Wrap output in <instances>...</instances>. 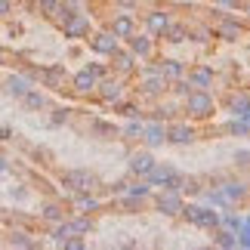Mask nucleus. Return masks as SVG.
Segmentation results:
<instances>
[{
    "mask_svg": "<svg viewBox=\"0 0 250 250\" xmlns=\"http://www.w3.org/2000/svg\"><path fill=\"white\" fill-rule=\"evenodd\" d=\"M59 6H62V0H37V9H41V16H46V19H53Z\"/></svg>",
    "mask_w": 250,
    "mask_h": 250,
    "instance_id": "c03bdc74",
    "label": "nucleus"
},
{
    "mask_svg": "<svg viewBox=\"0 0 250 250\" xmlns=\"http://www.w3.org/2000/svg\"><path fill=\"white\" fill-rule=\"evenodd\" d=\"M90 133H93V136H99V139H114L121 130L114 127V124L102 121V118H93V121H90Z\"/></svg>",
    "mask_w": 250,
    "mask_h": 250,
    "instance_id": "7c9ffc66",
    "label": "nucleus"
},
{
    "mask_svg": "<svg viewBox=\"0 0 250 250\" xmlns=\"http://www.w3.org/2000/svg\"><path fill=\"white\" fill-rule=\"evenodd\" d=\"M31 86H34V81L25 78V74H6V78H3V93L13 96V99H22Z\"/></svg>",
    "mask_w": 250,
    "mask_h": 250,
    "instance_id": "a211bd4d",
    "label": "nucleus"
},
{
    "mask_svg": "<svg viewBox=\"0 0 250 250\" xmlns=\"http://www.w3.org/2000/svg\"><path fill=\"white\" fill-rule=\"evenodd\" d=\"M9 198H13L16 204H25V201L31 198V191H28V186H13L9 188Z\"/></svg>",
    "mask_w": 250,
    "mask_h": 250,
    "instance_id": "49530a36",
    "label": "nucleus"
},
{
    "mask_svg": "<svg viewBox=\"0 0 250 250\" xmlns=\"http://www.w3.org/2000/svg\"><path fill=\"white\" fill-rule=\"evenodd\" d=\"M114 6L124 9V13H133V9L139 6V0H114Z\"/></svg>",
    "mask_w": 250,
    "mask_h": 250,
    "instance_id": "09e8293b",
    "label": "nucleus"
},
{
    "mask_svg": "<svg viewBox=\"0 0 250 250\" xmlns=\"http://www.w3.org/2000/svg\"><path fill=\"white\" fill-rule=\"evenodd\" d=\"M158 74L167 81H176V78H186V65H182L179 59H158Z\"/></svg>",
    "mask_w": 250,
    "mask_h": 250,
    "instance_id": "5701e85b",
    "label": "nucleus"
},
{
    "mask_svg": "<svg viewBox=\"0 0 250 250\" xmlns=\"http://www.w3.org/2000/svg\"><path fill=\"white\" fill-rule=\"evenodd\" d=\"M108 59H111V65H108L111 74H121V78H127V74L136 68V56H133L130 50H121V46L108 56Z\"/></svg>",
    "mask_w": 250,
    "mask_h": 250,
    "instance_id": "4468645a",
    "label": "nucleus"
},
{
    "mask_svg": "<svg viewBox=\"0 0 250 250\" xmlns=\"http://www.w3.org/2000/svg\"><path fill=\"white\" fill-rule=\"evenodd\" d=\"M0 139H3V142L13 139V130H9V127H0Z\"/></svg>",
    "mask_w": 250,
    "mask_h": 250,
    "instance_id": "603ef678",
    "label": "nucleus"
},
{
    "mask_svg": "<svg viewBox=\"0 0 250 250\" xmlns=\"http://www.w3.org/2000/svg\"><path fill=\"white\" fill-rule=\"evenodd\" d=\"M142 127H146V124H142L139 118H130V124L124 127V136L127 139H142Z\"/></svg>",
    "mask_w": 250,
    "mask_h": 250,
    "instance_id": "37998d69",
    "label": "nucleus"
},
{
    "mask_svg": "<svg viewBox=\"0 0 250 250\" xmlns=\"http://www.w3.org/2000/svg\"><path fill=\"white\" fill-rule=\"evenodd\" d=\"M226 108H229V114L232 118H241V121H247L250 124V93H229L226 96Z\"/></svg>",
    "mask_w": 250,
    "mask_h": 250,
    "instance_id": "9b49d317",
    "label": "nucleus"
},
{
    "mask_svg": "<svg viewBox=\"0 0 250 250\" xmlns=\"http://www.w3.org/2000/svg\"><path fill=\"white\" fill-rule=\"evenodd\" d=\"M188 28V41L195 37L198 43H210L213 41V28H207V25H186Z\"/></svg>",
    "mask_w": 250,
    "mask_h": 250,
    "instance_id": "e433bc0d",
    "label": "nucleus"
},
{
    "mask_svg": "<svg viewBox=\"0 0 250 250\" xmlns=\"http://www.w3.org/2000/svg\"><path fill=\"white\" fill-rule=\"evenodd\" d=\"M186 78H188V83L195 86V90H210V86H213V65H198V68H188Z\"/></svg>",
    "mask_w": 250,
    "mask_h": 250,
    "instance_id": "aec40b11",
    "label": "nucleus"
},
{
    "mask_svg": "<svg viewBox=\"0 0 250 250\" xmlns=\"http://www.w3.org/2000/svg\"><path fill=\"white\" fill-rule=\"evenodd\" d=\"M71 219V226H74V232L78 235H86L93 229V219H90V213H81V216H68Z\"/></svg>",
    "mask_w": 250,
    "mask_h": 250,
    "instance_id": "a19ab883",
    "label": "nucleus"
},
{
    "mask_svg": "<svg viewBox=\"0 0 250 250\" xmlns=\"http://www.w3.org/2000/svg\"><path fill=\"white\" fill-rule=\"evenodd\" d=\"M86 43H90V50H93L96 56H111L114 50H118V37H114L108 28H105V31H96Z\"/></svg>",
    "mask_w": 250,
    "mask_h": 250,
    "instance_id": "2eb2a0df",
    "label": "nucleus"
},
{
    "mask_svg": "<svg viewBox=\"0 0 250 250\" xmlns=\"http://www.w3.org/2000/svg\"><path fill=\"white\" fill-rule=\"evenodd\" d=\"M96 83H99V81H96L86 68H81V71L71 78V86H74V93H78V96H93V93H96Z\"/></svg>",
    "mask_w": 250,
    "mask_h": 250,
    "instance_id": "4be33fe9",
    "label": "nucleus"
},
{
    "mask_svg": "<svg viewBox=\"0 0 250 250\" xmlns=\"http://www.w3.org/2000/svg\"><path fill=\"white\" fill-rule=\"evenodd\" d=\"M124 93H127V83H124V78L118 74V78H102L99 83H96V96L105 102V105H114V102H121L124 99Z\"/></svg>",
    "mask_w": 250,
    "mask_h": 250,
    "instance_id": "39448f33",
    "label": "nucleus"
},
{
    "mask_svg": "<svg viewBox=\"0 0 250 250\" xmlns=\"http://www.w3.org/2000/svg\"><path fill=\"white\" fill-rule=\"evenodd\" d=\"M170 86H173V96H179V99H186V96L195 90V86L188 83V78H176V81H170Z\"/></svg>",
    "mask_w": 250,
    "mask_h": 250,
    "instance_id": "79ce46f5",
    "label": "nucleus"
},
{
    "mask_svg": "<svg viewBox=\"0 0 250 250\" xmlns=\"http://www.w3.org/2000/svg\"><path fill=\"white\" fill-rule=\"evenodd\" d=\"M161 41H167V43H173V46L186 43V41H188V28H186V22H170L167 31L161 34Z\"/></svg>",
    "mask_w": 250,
    "mask_h": 250,
    "instance_id": "393cba45",
    "label": "nucleus"
},
{
    "mask_svg": "<svg viewBox=\"0 0 250 250\" xmlns=\"http://www.w3.org/2000/svg\"><path fill=\"white\" fill-rule=\"evenodd\" d=\"M13 13V0H0V19Z\"/></svg>",
    "mask_w": 250,
    "mask_h": 250,
    "instance_id": "3c124183",
    "label": "nucleus"
},
{
    "mask_svg": "<svg viewBox=\"0 0 250 250\" xmlns=\"http://www.w3.org/2000/svg\"><path fill=\"white\" fill-rule=\"evenodd\" d=\"M127 50L136 56V59H151V56H155V41H151V34H136L133 31L127 37Z\"/></svg>",
    "mask_w": 250,
    "mask_h": 250,
    "instance_id": "f8f14e48",
    "label": "nucleus"
},
{
    "mask_svg": "<svg viewBox=\"0 0 250 250\" xmlns=\"http://www.w3.org/2000/svg\"><path fill=\"white\" fill-rule=\"evenodd\" d=\"M71 235H78V232H74V226H71V219H68V216H65L62 223H56V226H53V232H50V238H53V241L59 244V247L68 241Z\"/></svg>",
    "mask_w": 250,
    "mask_h": 250,
    "instance_id": "2f4dec72",
    "label": "nucleus"
},
{
    "mask_svg": "<svg viewBox=\"0 0 250 250\" xmlns=\"http://www.w3.org/2000/svg\"><path fill=\"white\" fill-rule=\"evenodd\" d=\"M167 25H170V13H167V9H151V13L146 16V28H148L151 37H161L167 31Z\"/></svg>",
    "mask_w": 250,
    "mask_h": 250,
    "instance_id": "412c9836",
    "label": "nucleus"
},
{
    "mask_svg": "<svg viewBox=\"0 0 250 250\" xmlns=\"http://www.w3.org/2000/svg\"><path fill=\"white\" fill-rule=\"evenodd\" d=\"M151 182L146 179V176H139L136 182H127V191H124V195H130V198H139V201H148L151 198Z\"/></svg>",
    "mask_w": 250,
    "mask_h": 250,
    "instance_id": "c85d7f7f",
    "label": "nucleus"
},
{
    "mask_svg": "<svg viewBox=\"0 0 250 250\" xmlns=\"http://www.w3.org/2000/svg\"><path fill=\"white\" fill-rule=\"evenodd\" d=\"M41 219L50 223V226L62 223V219H65V204H59V201H46V204L41 207Z\"/></svg>",
    "mask_w": 250,
    "mask_h": 250,
    "instance_id": "bb28decb",
    "label": "nucleus"
},
{
    "mask_svg": "<svg viewBox=\"0 0 250 250\" xmlns=\"http://www.w3.org/2000/svg\"><path fill=\"white\" fill-rule=\"evenodd\" d=\"M155 167V155L151 151H130V158H127V170H130V176L133 179H139V176H148V170Z\"/></svg>",
    "mask_w": 250,
    "mask_h": 250,
    "instance_id": "9d476101",
    "label": "nucleus"
},
{
    "mask_svg": "<svg viewBox=\"0 0 250 250\" xmlns=\"http://www.w3.org/2000/svg\"><path fill=\"white\" fill-rule=\"evenodd\" d=\"M114 111H118V114H124L127 121H130V118H139V114H142L136 102H124V99H121V102H114Z\"/></svg>",
    "mask_w": 250,
    "mask_h": 250,
    "instance_id": "ea45409f",
    "label": "nucleus"
},
{
    "mask_svg": "<svg viewBox=\"0 0 250 250\" xmlns=\"http://www.w3.org/2000/svg\"><path fill=\"white\" fill-rule=\"evenodd\" d=\"M59 182L71 191V195L74 191H99V179H96L90 170H65L59 176Z\"/></svg>",
    "mask_w": 250,
    "mask_h": 250,
    "instance_id": "20e7f679",
    "label": "nucleus"
},
{
    "mask_svg": "<svg viewBox=\"0 0 250 250\" xmlns=\"http://www.w3.org/2000/svg\"><path fill=\"white\" fill-rule=\"evenodd\" d=\"M62 34L68 37V41H81V37H90V16L78 13L74 19H68V22L62 25Z\"/></svg>",
    "mask_w": 250,
    "mask_h": 250,
    "instance_id": "f3484780",
    "label": "nucleus"
},
{
    "mask_svg": "<svg viewBox=\"0 0 250 250\" xmlns=\"http://www.w3.org/2000/svg\"><path fill=\"white\" fill-rule=\"evenodd\" d=\"M108 31L118 37V41H127V37L136 31V16H133V13H124V9H121V13H114L108 19Z\"/></svg>",
    "mask_w": 250,
    "mask_h": 250,
    "instance_id": "1a4fd4ad",
    "label": "nucleus"
},
{
    "mask_svg": "<svg viewBox=\"0 0 250 250\" xmlns=\"http://www.w3.org/2000/svg\"><path fill=\"white\" fill-rule=\"evenodd\" d=\"M22 105H25V108H31V111H41V108H46V105H50V99H46L41 90H34V86H31V90L22 96Z\"/></svg>",
    "mask_w": 250,
    "mask_h": 250,
    "instance_id": "473e14b6",
    "label": "nucleus"
},
{
    "mask_svg": "<svg viewBox=\"0 0 250 250\" xmlns=\"http://www.w3.org/2000/svg\"><path fill=\"white\" fill-rule=\"evenodd\" d=\"M244 34V25H241V19L238 16H223V19H216V25H213V37H219V41H226V43H235L238 37Z\"/></svg>",
    "mask_w": 250,
    "mask_h": 250,
    "instance_id": "0eeeda50",
    "label": "nucleus"
},
{
    "mask_svg": "<svg viewBox=\"0 0 250 250\" xmlns=\"http://www.w3.org/2000/svg\"><path fill=\"white\" fill-rule=\"evenodd\" d=\"M9 170H13V167H9V164H6V158H0V176H6V173H9Z\"/></svg>",
    "mask_w": 250,
    "mask_h": 250,
    "instance_id": "864d4df0",
    "label": "nucleus"
},
{
    "mask_svg": "<svg viewBox=\"0 0 250 250\" xmlns=\"http://www.w3.org/2000/svg\"><path fill=\"white\" fill-rule=\"evenodd\" d=\"M68 118H71V108H53L50 127H62V124H68Z\"/></svg>",
    "mask_w": 250,
    "mask_h": 250,
    "instance_id": "a18cd8bd",
    "label": "nucleus"
},
{
    "mask_svg": "<svg viewBox=\"0 0 250 250\" xmlns=\"http://www.w3.org/2000/svg\"><path fill=\"white\" fill-rule=\"evenodd\" d=\"M216 186L223 188V195L229 198V204H238V201H244V198L250 195L247 182H241V179H235V176H226V179H219Z\"/></svg>",
    "mask_w": 250,
    "mask_h": 250,
    "instance_id": "dca6fc26",
    "label": "nucleus"
},
{
    "mask_svg": "<svg viewBox=\"0 0 250 250\" xmlns=\"http://www.w3.org/2000/svg\"><path fill=\"white\" fill-rule=\"evenodd\" d=\"M219 9H241V0H213Z\"/></svg>",
    "mask_w": 250,
    "mask_h": 250,
    "instance_id": "8fccbe9b",
    "label": "nucleus"
},
{
    "mask_svg": "<svg viewBox=\"0 0 250 250\" xmlns=\"http://www.w3.org/2000/svg\"><path fill=\"white\" fill-rule=\"evenodd\" d=\"M167 90H170V81L167 78H161V74H142V81H139V93L142 96L158 99V96H164Z\"/></svg>",
    "mask_w": 250,
    "mask_h": 250,
    "instance_id": "ddd939ff",
    "label": "nucleus"
},
{
    "mask_svg": "<svg viewBox=\"0 0 250 250\" xmlns=\"http://www.w3.org/2000/svg\"><path fill=\"white\" fill-rule=\"evenodd\" d=\"M179 216L186 219V223L198 226V229H210V232L219 226V210L210 207V204H182Z\"/></svg>",
    "mask_w": 250,
    "mask_h": 250,
    "instance_id": "f03ea898",
    "label": "nucleus"
},
{
    "mask_svg": "<svg viewBox=\"0 0 250 250\" xmlns=\"http://www.w3.org/2000/svg\"><path fill=\"white\" fill-rule=\"evenodd\" d=\"M83 68H86V71H90V74H93V78H96V81H102V78H108V74H111V68H108V65H105V62H99V59H93V62H86V65H83Z\"/></svg>",
    "mask_w": 250,
    "mask_h": 250,
    "instance_id": "58836bf2",
    "label": "nucleus"
},
{
    "mask_svg": "<svg viewBox=\"0 0 250 250\" xmlns=\"http://www.w3.org/2000/svg\"><path fill=\"white\" fill-rule=\"evenodd\" d=\"M41 81L56 90V86H62V81H68V71H65V65H50V68H41Z\"/></svg>",
    "mask_w": 250,
    "mask_h": 250,
    "instance_id": "b1692460",
    "label": "nucleus"
},
{
    "mask_svg": "<svg viewBox=\"0 0 250 250\" xmlns=\"http://www.w3.org/2000/svg\"><path fill=\"white\" fill-rule=\"evenodd\" d=\"M142 142H146L148 148H161L167 142V127H164V121H151L142 127Z\"/></svg>",
    "mask_w": 250,
    "mask_h": 250,
    "instance_id": "6ab92c4d",
    "label": "nucleus"
},
{
    "mask_svg": "<svg viewBox=\"0 0 250 250\" xmlns=\"http://www.w3.org/2000/svg\"><path fill=\"white\" fill-rule=\"evenodd\" d=\"M182 114H188L191 121H210L216 114V99L210 90H191L186 99H182Z\"/></svg>",
    "mask_w": 250,
    "mask_h": 250,
    "instance_id": "f257e3e1",
    "label": "nucleus"
},
{
    "mask_svg": "<svg viewBox=\"0 0 250 250\" xmlns=\"http://www.w3.org/2000/svg\"><path fill=\"white\" fill-rule=\"evenodd\" d=\"M201 195H204V204L216 207V210H229V207H232V204H229V198L223 195V188H219V186H207V188H201Z\"/></svg>",
    "mask_w": 250,
    "mask_h": 250,
    "instance_id": "a878e982",
    "label": "nucleus"
},
{
    "mask_svg": "<svg viewBox=\"0 0 250 250\" xmlns=\"http://www.w3.org/2000/svg\"><path fill=\"white\" fill-rule=\"evenodd\" d=\"M219 133H226V136H241V139H247V136H250V124L241 121V118H229L223 127H219Z\"/></svg>",
    "mask_w": 250,
    "mask_h": 250,
    "instance_id": "c756f323",
    "label": "nucleus"
},
{
    "mask_svg": "<svg viewBox=\"0 0 250 250\" xmlns=\"http://www.w3.org/2000/svg\"><path fill=\"white\" fill-rule=\"evenodd\" d=\"M182 176H186V173H179L173 164H158L155 161V167L148 170V182H151V188H173V191H179V186H182Z\"/></svg>",
    "mask_w": 250,
    "mask_h": 250,
    "instance_id": "7ed1b4c3",
    "label": "nucleus"
},
{
    "mask_svg": "<svg viewBox=\"0 0 250 250\" xmlns=\"http://www.w3.org/2000/svg\"><path fill=\"white\" fill-rule=\"evenodd\" d=\"M213 244H216V247H223V250H235V247H238V232L216 226V229H213Z\"/></svg>",
    "mask_w": 250,
    "mask_h": 250,
    "instance_id": "cd10ccee",
    "label": "nucleus"
},
{
    "mask_svg": "<svg viewBox=\"0 0 250 250\" xmlns=\"http://www.w3.org/2000/svg\"><path fill=\"white\" fill-rule=\"evenodd\" d=\"M74 204H78L83 213H90V210H99L102 204L96 201V191H74Z\"/></svg>",
    "mask_w": 250,
    "mask_h": 250,
    "instance_id": "f704fd0d",
    "label": "nucleus"
},
{
    "mask_svg": "<svg viewBox=\"0 0 250 250\" xmlns=\"http://www.w3.org/2000/svg\"><path fill=\"white\" fill-rule=\"evenodd\" d=\"M151 201H155V207H158V213H164V216H179V210H182V195L179 191H173V188H161L158 195L151 191Z\"/></svg>",
    "mask_w": 250,
    "mask_h": 250,
    "instance_id": "423d86ee",
    "label": "nucleus"
},
{
    "mask_svg": "<svg viewBox=\"0 0 250 250\" xmlns=\"http://www.w3.org/2000/svg\"><path fill=\"white\" fill-rule=\"evenodd\" d=\"M195 139H198V130L191 124H186V121L167 124V142H173V146H191Z\"/></svg>",
    "mask_w": 250,
    "mask_h": 250,
    "instance_id": "6e6552de",
    "label": "nucleus"
},
{
    "mask_svg": "<svg viewBox=\"0 0 250 250\" xmlns=\"http://www.w3.org/2000/svg\"><path fill=\"white\" fill-rule=\"evenodd\" d=\"M241 9H244V16L250 19V0H241Z\"/></svg>",
    "mask_w": 250,
    "mask_h": 250,
    "instance_id": "5fc2aeb1",
    "label": "nucleus"
},
{
    "mask_svg": "<svg viewBox=\"0 0 250 250\" xmlns=\"http://www.w3.org/2000/svg\"><path fill=\"white\" fill-rule=\"evenodd\" d=\"M201 188H204V182L198 176H182V186H179V195H188V198H198Z\"/></svg>",
    "mask_w": 250,
    "mask_h": 250,
    "instance_id": "c9c22d12",
    "label": "nucleus"
},
{
    "mask_svg": "<svg viewBox=\"0 0 250 250\" xmlns=\"http://www.w3.org/2000/svg\"><path fill=\"white\" fill-rule=\"evenodd\" d=\"M3 56H6V50H3V46H0V62H3Z\"/></svg>",
    "mask_w": 250,
    "mask_h": 250,
    "instance_id": "6e6d98bb",
    "label": "nucleus"
},
{
    "mask_svg": "<svg viewBox=\"0 0 250 250\" xmlns=\"http://www.w3.org/2000/svg\"><path fill=\"white\" fill-rule=\"evenodd\" d=\"M6 244H9V247H25V250H34V247H37V241H31V235H28L25 229H13Z\"/></svg>",
    "mask_w": 250,
    "mask_h": 250,
    "instance_id": "72a5a7b5",
    "label": "nucleus"
},
{
    "mask_svg": "<svg viewBox=\"0 0 250 250\" xmlns=\"http://www.w3.org/2000/svg\"><path fill=\"white\" fill-rule=\"evenodd\" d=\"M232 167L235 170H250V148H235L232 151Z\"/></svg>",
    "mask_w": 250,
    "mask_h": 250,
    "instance_id": "4c0bfd02",
    "label": "nucleus"
},
{
    "mask_svg": "<svg viewBox=\"0 0 250 250\" xmlns=\"http://www.w3.org/2000/svg\"><path fill=\"white\" fill-rule=\"evenodd\" d=\"M108 191H111V195H114V198H121V195H124V191H127V179H114V182H111V186H108Z\"/></svg>",
    "mask_w": 250,
    "mask_h": 250,
    "instance_id": "de8ad7c7",
    "label": "nucleus"
}]
</instances>
